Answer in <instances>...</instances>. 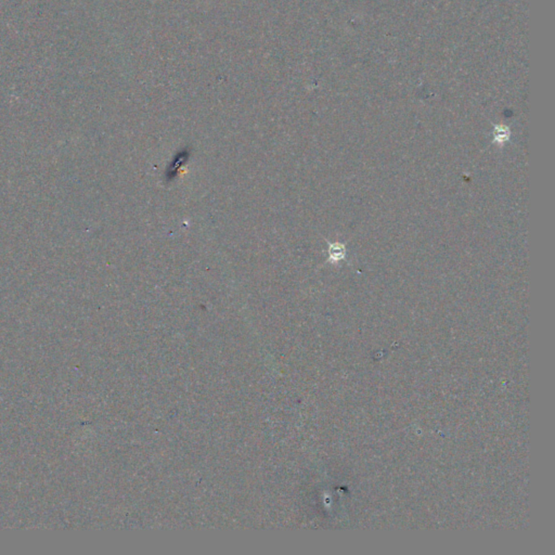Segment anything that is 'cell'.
Here are the masks:
<instances>
[{
  "mask_svg": "<svg viewBox=\"0 0 555 555\" xmlns=\"http://www.w3.org/2000/svg\"><path fill=\"white\" fill-rule=\"evenodd\" d=\"M329 262H339L345 259L347 255L346 247L340 242H334L329 244Z\"/></svg>",
  "mask_w": 555,
  "mask_h": 555,
  "instance_id": "obj_1",
  "label": "cell"
},
{
  "mask_svg": "<svg viewBox=\"0 0 555 555\" xmlns=\"http://www.w3.org/2000/svg\"><path fill=\"white\" fill-rule=\"evenodd\" d=\"M511 138V130L504 125H495L493 128V142L503 145Z\"/></svg>",
  "mask_w": 555,
  "mask_h": 555,
  "instance_id": "obj_2",
  "label": "cell"
}]
</instances>
